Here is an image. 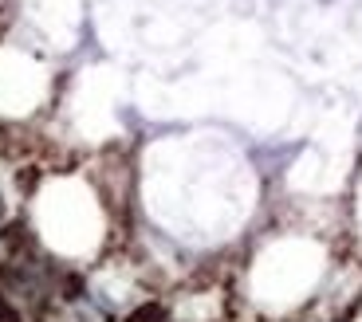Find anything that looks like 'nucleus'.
Here are the masks:
<instances>
[{
	"instance_id": "1",
	"label": "nucleus",
	"mask_w": 362,
	"mask_h": 322,
	"mask_svg": "<svg viewBox=\"0 0 362 322\" xmlns=\"http://www.w3.org/2000/svg\"><path fill=\"white\" fill-rule=\"evenodd\" d=\"M127 322H165V311H162V303H142L138 311L127 314Z\"/></svg>"
},
{
	"instance_id": "2",
	"label": "nucleus",
	"mask_w": 362,
	"mask_h": 322,
	"mask_svg": "<svg viewBox=\"0 0 362 322\" xmlns=\"http://www.w3.org/2000/svg\"><path fill=\"white\" fill-rule=\"evenodd\" d=\"M0 318H4V322H20V314L8 306V299H4V295H0Z\"/></svg>"
}]
</instances>
